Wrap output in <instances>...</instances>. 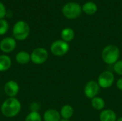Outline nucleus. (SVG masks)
<instances>
[{
	"mask_svg": "<svg viewBox=\"0 0 122 121\" xmlns=\"http://www.w3.org/2000/svg\"><path fill=\"white\" fill-rule=\"evenodd\" d=\"M15 59L18 63L25 65L31 61V55L25 51H21L17 53Z\"/></svg>",
	"mask_w": 122,
	"mask_h": 121,
	"instance_id": "obj_14",
	"label": "nucleus"
},
{
	"mask_svg": "<svg viewBox=\"0 0 122 121\" xmlns=\"http://www.w3.org/2000/svg\"><path fill=\"white\" fill-rule=\"evenodd\" d=\"M9 30V24L5 19H0V36H3Z\"/></svg>",
	"mask_w": 122,
	"mask_h": 121,
	"instance_id": "obj_20",
	"label": "nucleus"
},
{
	"mask_svg": "<svg viewBox=\"0 0 122 121\" xmlns=\"http://www.w3.org/2000/svg\"><path fill=\"white\" fill-rule=\"evenodd\" d=\"M11 58L6 55H0V72H4L8 71L11 66Z\"/></svg>",
	"mask_w": 122,
	"mask_h": 121,
	"instance_id": "obj_13",
	"label": "nucleus"
},
{
	"mask_svg": "<svg viewBox=\"0 0 122 121\" xmlns=\"http://www.w3.org/2000/svg\"><path fill=\"white\" fill-rule=\"evenodd\" d=\"M117 121H122V117H121V118H117Z\"/></svg>",
	"mask_w": 122,
	"mask_h": 121,
	"instance_id": "obj_25",
	"label": "nucleus"
},
{
	"mask_svg": "<svg viewBox=\"0 0 122 121\" xmlns=\"http://www.w3.org/2000/svg\"><path fill=\"white\" fill-rule=\"evenodd\" d=\"M120 57V50L119 47L114 44L106 46L102 52L103 61L108 65H114L117 62Z\"/></svg>",
	"mask_w": 122,
	"mask_h": 121,
	"instance_id": "obj_2",
	"label": "nucleus"
},
{
	"mask_svg": "<svg viewBox=\"0 0 122 121\" xmlns=\"http://www.w3.org/2000/svg\"><path fill=\"white\" fill-rule=\"evenodd\" d=\"M117 87L119 90L122 91V78H120L117 81Z\"/></svg>",
	"mask_w": 122,
	"mask_h": 121,
	"instance_id": "obj_24",
	"label": "nucleus"
},
{
	"mask_svg": "<svg viewBox=\"0 0 122 121\" xmlns=\"http://www.w3.org/2000/svg\"><path fill=\"white\" fill-rule=\"evenodd\" d=\"M82 11V7L76 2H68L62 8L63 15L69 19L78 18Z\"/></svg>",
	"mask_w": 122,
	"mask_h": 121,
	"instance_id": "obj_4",
	"label": "nucleus"
},
{
	"mask_svg": "<svg viewBox=\"0 0 122 121\" xmlns=\"http://www.w3.org/2000/svg\"><path fill=\"white\" fill-rule=\"evenodd\" d=\"M29 25L24 21H19L16 22L13 26L12 34L16 40L24 41L26 39L29 35Z\"/></svg>",
	"mask_w": 122,
	"mask_h": 121,
	"instance_id": "obj_3",
	"label": "nucleus"
},
{
	"mask_svg": "<svg viewBox=\"0 0 122 121\" xmlns=\"http://www.w3.org/2000/svg\"><path fill=\"white\" fill-rule=\"evenodd\" d=\"M6 15V9L3 3L0 1V19H3Z\"/></svg>",
	"mask_w": 122,
	"mask_h": 121,
	"instance_id": "obj_22",
	"label": "nucleus"
},
{
	"mask_svg": "<svg viewBox=\"0 0 122 121\" xmlns=\"http://www.w3.org/2000/svg\"><path fill=\"white\" fill-rule=\"evenodd\" d=\"M105 106V101L99 96H97L92 99V106L96 111L104 110Z\"/></svg>",
	"mask_w": 122,
	"mask_h": 121,
	"instance_id": "obj_18",
	"label": "nucleus"
},
{
	"mask_svg": "<svg viewBox=\"0 0 122 121\" xmlns=\"http://www.w3.org/2000/svg\"><path fill=\"white\" fill-rule=\"evenodd\" d=\"M115 76L112 72L110 71H105L101 73L98 77L97 82L100 88L104 89H107L110 88L114 83Z\"/></svg>",
	"mask_w": 122,
	"mask_h": 121,
	"instance_id": "obj_6",
	"label": "nucleus"
},
{
	"mask_svg": "<svg viewBox=\"0 0 122 121\" xmlns=\"http://www.w3.org/2000/svg\"><path fill=\"white\" fill-rule=\"evenodd\" d=\"M4 90L5 94L9 98H15L19 93V86L15 81H8L4 86Z\"/></svg>",
	"mask_w": 122,
	"mask_h": 121,
	"instance_id": "obj_10",
	"label": "nucleus"
},
{
	"mask_svg": "<svg viewBox=\"0 0 122 121\" xmlns=\"http://www.w3.org/2000/svg\"><path fill=\"white\" fill-rule=\"evenodd\" d=\"M69 48L70 47L69 43L63 40H56L54 41L50 46L51 53L56 56H64L69 52Z\"/></svg>",
	"mask_w": 122,
	"mask_h": 121,
	"instance_id": "obj_5",
	"label": "nucleus"
},
{
	"mask_svg": "<svg viewBox=\"0 0 122 121\" xmlns=\"http://www.w3.org/2000/svg\"><path fill=\"white\" fill-rule=\"evenodd\" d=\"M31 55V61L36 65H41L44 63L49 57L48 51L44 48H35Z\"/></svg>",
	"mask_w": 122,
	"mask_h": 121,
	"instance_id": "obj_7",
	"label": "nucleus"
},
{
	"mask_svg": "<svg viewBox=\"0 0 122 121\" xmlns=\"http://www.w3.org/2000/svg\"><path fill=\"white\" fill-rule=\"evenodd\" d=\"M25 121H42V118L39 112L31 111L26 116Z\"/></svg>",
	"mask_w": 122,
	"mask_h": 121,
	"instance_id": "obj_19",
	"label": "nucleus"
},
{
	"mask_svg": "<svg viewBox=\"0 0 122 121\" xmlns=\"http://www.w3.org/2000/svg\"><path fill=\"white\" fill-rule=\"evenodd\" d=\"M113 69L117 75L122 76V60H119L113 65Z\"/></svg>",
	"mask_w": 122,
	"mask_h": 121,
	"instance_id": "obj_21",
	"label": "nucleus"
},
{
	"mask_svg": "<svg viewBox=\"0 0 122 121\" xmlns=\"http://www.w3.org/2000/svg\"><path fill=\"white\" fill-rule=\"evenodd\" d=\"M39 105L38 103H32L31 106H30V108H31V111H35V112H38V110L39 109Z\"/></svg>",
	"mask_w": 122,
	"mask_h": 121,
	"instance_id": "obj_23",
	"label": "nucleus"
},
{
	"mask_svg": "<svg viewBox=\"0 0 122 121\" xmlns=\"http://www.w3.org/2000/svg\"><path fill=\"white\" fill-rule=\"evenodd\" d=\"M21 104L16 98H8L1 104V112L6 118H14L21 111Z\"/></svg>",
	"mask_w": 122,
	"mask_h": 121,
	"instance_id": "obj_1",
	"label": "nucleus"
},
{
	"mask_svg": "<svg viewBox=\"0 0 122 121\" xmlns=\"http://www.w3.org/2000/svg\"><path fill=\"white\" fill-rule=\"evenodd\" d=\"M43 119L44 121H60V113L55 109H49L46 111L43 115Z\"/></svg>",
	"mask_w": 122,
	"mask_h": 121,
	"instance_id": "obj_11",
	"label": "nucleus"
},
{
	"mask_svg": "<svg viewBox=\"0 0 122 121\" xmlns=\"http://www.w3.org/2000/svg\"><path fill=\"white\" fill-rule=\"evenodd\" d=\"M117 116L116 113L111 109H104L99 114L100 121H117Z\"/></svg>",
	"mask_w": 122,
	"mask_h": 121,
	"instance_id": "obj_12",
	"label": "nucleus"
},
{
	"mask_svg": "<svg viewBox=\"0 0 122 121\" xmlns=\"http://www.w3.org/2000/svg\"><path fill=\"white\" fill-rule=\"evenodd\" d=\"M59 113H60L61 117L63 119L69 120L73 116L74 111V108L71 106L66 104V105H64V106H62Z\"/></svg>",
	"mask_w": 122,
	"mask_h": 121,
	"instance_id": "obj_15",
	"label": "nucleus"
},
{
	"mask_svg": "<svg viewBox=\"0 0 122 121\" xmlns=\"http://www.w3.org/2000/svg\"><path fill=\"white\" fill-rule=\"evenodd\" d=\"M16 46V41L14 38L5 37L0 42V50L4 53L12 52Z\"/></svg>",
	"mask_w": 122,
	"mask_h": 121,
	"instance_id": "obj_9",
	"label": "nucleus"
},
{
	"mask_svg": "<svg viewBox=\"0 0 122 121\" xmlns=\"http://www.w3.org/2000/svg\"><path fill=\"white\" fill-rule=\"evenodd\" d=\"M60 121H69V120H65V119H62V120H61Z\"/></svg>",
	"mask_w": 122,
	"mask_h": 121,
	"instance_id": "obj_26",
	"label": "nucleus"
},
{
	"mask_svg": "<svg viewBox=\"0 0 122 121\" xmlns=\"http://www.w3.org/2000/svg\"><path fill=\"white\" fill-rule=\"evenodd\" d=\"M82 11L88 14V15H93L97 11V6L93 1H87L83 4Z\"/></svg>",
	"mask_w": 122,
	"mask_h": 121,
	"instance_id": "obj_17",
	"label": "nucleus"
},
{
	"mask_svg": "<svg viewBox=\"0 0 122 121\" xmlns=\"http://www.w3.org/2000/svg\"><path fill=\"white\" fill-rule=\"evenodd\" d=\"M74 36H75L74 31L69 27L64 28L61 32V40H63L67 43L71 41L74 39Z\"/></svg>",
	"mask_w": 122,
	"mask_h": 121,
	"instance_id": "obj_16",
	"label": "nucleus"
},
{
	"mask_svg": "<svg viewBox=\"0 0 122 121\" xmlns=\"http://www.w3.org/2000/svg\"><path fill=\"white\" fill-rule=\"evenodd\" d=\"M100 86L97 81L91 80L88 81L84 88V93L85 96L87 98L92 99L97 96H98V94L100 91Z\"/></svg>",
	"mask_w": 122,
	"mask_h": 121,
	"instance_id": "obj_8",
	"label": "nucleus"
}]
</instances>
